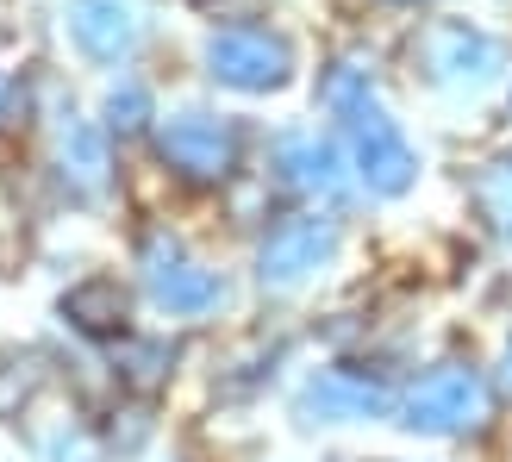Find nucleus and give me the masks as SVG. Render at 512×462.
I'll return each instance as SVG.
<instances>
[{
	"label": "nucleus",
	"instance_id": "obj_1",
	"mask_svg": "<svg viewBox=\"0 0 512 462\" xmlns=\"http://www.w3.org/2000/svg\"><path fill=\"white\" fill-rule=\"evenodd\" d=\"M325 100H331V107L344 113V125H350V144H356V169H363V182H369L375 194H406V188H413L419 157H413V144L400 138V125L369 100L363 75H356V69H338V75L325 82Z\"/></svg>",
	"mask_w": 512,
	"mask_h": 462
},
{
	"label": "nucleus",
	"instance_id": "obj_2",
	"mask_svg": "<svg viewBox=\"0 0 512 462\" xmlns=\"http://www.w3.org/2000/svg\"><path fill=\"white\" fill-rule=\"evenodd\" d=\"M406 425L438 431V438H450V431H481L488 425V388H481V375L463 369V363L431 369L419 388L406 394Z\"/></svg>",
	"mask_w": 512,
	"mask_h": 462
},
{
	"label": "nucleus",
	"instance_id": "obj_3",
	"mask_svg": "<svg viewBox=\"0 0 512 462\" xmlns=\"http://www.w3.org/2000/svg\"><path fill=\"white\" fill-rule=\"evenodd\" d=\"M413 63L438 88H481L500 69V44L488 32H475V25H463V19H438V25H425V32H419Z\"/></svg>",
	"mask_w": 512,
	"mask_h": 462
},
{
	"label": "nucleus",
	"instance_id": "obj_4",
	"mask_svg": "<svg viewBox=\"0 0 512 462\" xmlns=\"http://www.w3.org/2000/svg\"><path fill=\"white\" fill-rule=\"evenodd\" d=\"M207 69L219 75L225 88L263 94V88H281V82H288L294 57H288V44H281V38L238 25V32H213V44H207Z\"/></svg>",
	"mask_w": 512,
	"mask_h": 462
},
{
	"label": "nucleus",
	"instance_id": "obj_5",
	"mask_svg": "<svg viewBox=\"0 0 512 462\" xmlns=\"http://www.w3.org/2000/svg\"><path fill=\"white\" fill-rule=\"evenodd\" d=\"M163 157L188 175V182H225L238 163V138H232V125L213 119V113H175L163 125Z\"/></svg>",
	"mask_w": 512,
	"mask_h": 462
},
{
	"label": "nucleus",
	"instance_id": "obj_6",
	"mask_svg": "<svg viewBox=\"0 0 512 462\" xmlns=\"http://www.w3.org/2000/svg\"><path fill=\"white\" fill-rule=\"evenodd\" d=\"M338 250V231L331 219H281L269 238H263V256H256V275L263 288H300L325 256Z\"/></svg>",
	"mask_w": 512,
	"mask_h": 462
},
{
	"label": "nucleus",
	"instance_id": "obj_7",
	"mask_svg": "<svg viewBox=\"0 0 512 462\" xmlns=\"http://www.w3.org/2000/svg\"><path fill=\"white\" fill-rule=\"evenodd\" d=\"M69 32H75V44H82L88 57L119 63V57L138 50L144 19H138L132 0H69Z\"/></svg>",
	"mask_w": 512,
	"mask_h": 462
},
{
	"label": "nucleus",
	"instance_id": "obj_8",
	"mask_svg": "<svg viewBox=\"0 0 512 462\" xmlns=\"http://www.w3.org/2000/svg\"><path fill=\"white\" fill-rule=\"evenodd\" d=\"M150 294H157L169 313H213V306L225 300V281L213 269L188 263L175 244H150Z\"/></svg>",
	"mask_w": 512,
	"mask_h": 462
},
{
	"label": "nucleus",
	"instance_id": "obj_9",
	"mask_svg": "<svg viewBox=\"0 0 512 462\" xmlns=\"http://www.w3.org/2000/svg\"><path fill=\"white\" fill-rule=\"evenodd\" d=\"M57 163H63V182L75 194H100L107 188V169H113V150L107 132L82 113H63V132H57Z\"/></svg>",
	"mask_w": 512,
	"mask_h": 462
},
{
	"label": "nucleus",
	"instance_id": "obj_10",
	"mask_svg": "<svg viewBox=\"0 0 512 462\" xmlns=\"http://www.w3.org/2000/svg\"><path fill=\"white\" fill-rule=\"evenodd\" d=\"M300 413L306 419H375V413H388V394H381L375 381H356L344 369H331L300 394Z\"/></svg>",
	"mask_w": 512,
	"mask_h": 462
},
{
	"label": "nucleus",
	"instance_id": "obj_11",
	"mask_svg": "<svg viewBox=\"0 0 512 462\" xmlns=\"http://www.w3.org/2000/svg\"><path fill=\"white\" fill-rule=\"evenodd\" d=\"M275 163H281V175H288V188L319 194V200H331V207L344 200V175H338V150H331V144H319V138H281Z\"/></svg>",
	"mask_w": 512,
	"mask_h": 462
},
{
	"label": "nucleus",
	"instance_id": "obj_12",
	"mask_svg": "<svg viewBox=\"0 0 512 462\" xmlns=\"http://www.w3.org/2000/svg\"><path fill=\"white\" fill-rule=\"evenodd\" d=\"M125 313H132V300H125V288H119V281H107V275L69 288V300H63V319L75 331H88V338H119Z\"/></svg>",
	"mask_w": 512,
	"mask_h": 462
},
{
	"label": "nucleus",
	"instance_id": "obj_13",
	"mask_svg": "<svg viewBox=\"0 0 512 462\" xmlns=\"http://www.w3.org/2000/svg\"><path fill=\"white\" fill-rule=\"evenodd\" d=\"M475 207L500 238H512V157H500V163H488L475 175Z\"/></svg>",
	"mask_w": 512,
	"mask_h": 462
},
{
	"label": "nucleus",
	"instance_id": "obj_14",
	"mask_svg": "<svg viewBox=\"0 0 512 462\" xmlns=\"http://www.w3.org/2000/svg\"><path fill=\"white\" fill-rule=\"evenodd\" d=\"M38 381H44L38 356H0V419H13L19 406L38 394Z\"/></svg>",
	"mask_w": 512,
	"mask_h": 462
},
{
	"label": "nucleus",
	"instance_id": "obj_15",
	"mask_svg": "<svg viewBox=\"0 0 512 462\" xmlns=\"http://www.w3.org/2000/svg\"><path fill=\"white\" fill-rule=\"evenodd\" d=\"M144 119H150V94L138 82H119L107 94V125H113L119 138H132V132H144Z\"/></svg>",
	"mask_w": 512,
	"mask_h": 462
},
{
	"label": "nucleus",
	"instance_id": "obj_16",
	"mask_svg": "<svg viewBox=\"0 0 512 462\" xmlns=\"http://www.w3.org/2000/svg\"><path fill=\"white\" fill-rule=\"evenodd\" d=\"M44 456L50 462H100V450H94V438H88V431H57V438H44Z\"/></svg>",
	"mask_w": 512,
	"mask_h": 462
},
{
	"label": "nucleus",
	"instance_id": "obj_17",
	"mask_svg": "<svg viewBox=\"0 0 512 462\" xmlns=\"http://www.w3.org/2000/svg\"><path fill=\"white\" fill-rule=\"evenodd\" d=\"M163 363H169V350H163V344L132 350V363H125V381H132V388H157V381H163Z\"/></svg>",
	"mask_w": 512,
	"mask_h": 462
},
{
	"label": "nucleus",
	"instance_id": "obj_18",
	"mask_svg": "<svg viewBox=\"0 0 512 462\" xmlns=\"http://www.w3.org/2000/svg\"><path fill=\"white\" fill-rule=\"evenodd\" d=\"M200 13H219V19H256V7L263 0H194Z\"/></svg>",
	"mask_w": 512,
	"mask_h": 462
},
{
	"label": "nucleus",
	"instance_id": "obj_19",
	"mask_svg": "<svg viewBox=\"0 0 512 462\" xmlns=\"http://www.w3.org/2000/svg\"><path fill=\"white\" fill-rule=\"evenodd\" d=\"M500 381L512 388V344H506V356H500Z\"/></svg>",
	"mask_w": 512,
	"mask_h": 462
},
{
	"label": "nucleus",
	"instance_id": "obj_20",
	"mask_svg": "<svg viewBox=\"0 0 512 462\" xmlns=\"http://www.w3.org/2000/svg\"><path fill=\"white\" fill-rule=\"evenodd\" d=\"M0 100H7V75H0Z\"/></svg>",
	"mask_w": 512,
	"mask_h": 462
}]
</instances>
